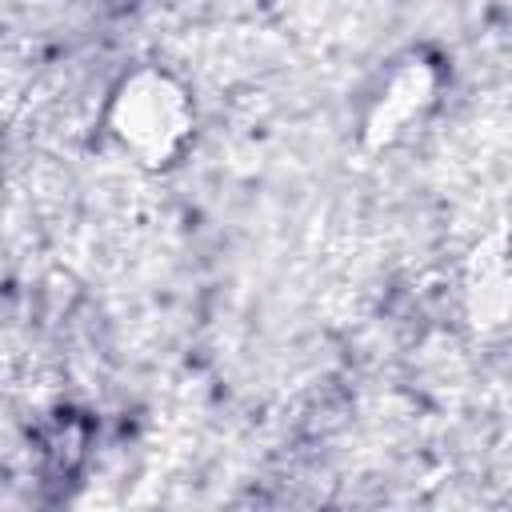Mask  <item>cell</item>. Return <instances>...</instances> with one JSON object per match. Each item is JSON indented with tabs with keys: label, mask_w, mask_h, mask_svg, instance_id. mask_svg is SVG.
I'll return each mask as SVG.
<instances>
[{
	"label": "cell",
	"mask_w": 512,
	"mask_h": 512,
	"mask_svg": "<svg viewBox=\"0 0 512 512\" xmlns=\"http://www.w3.org/2000/svg\"><path fill=\"white\" fill-rule=\"evenodd\" d=\"M100 132L116 156L140 172L176 168L200 132L192 84L168 64L144 60L124 68L100 104Z\"/></svg>",
	"instance_id": "obj_1"
},
{
	"label": "cell",
	"mask_w": 512,
	"mask_h": 512,
	"mask_svg": "<svg viewBox=\"0 0 512 512\" xmlns=\"http://www.w3.org/2000/svg\"><path fill=\"white\" fill-rule=\"evenodd\" d=\"M440 88H444V68L424 52H408L392 60V68L380 76V84L364 104V120H360L364 144L388 148L400 136H408L436 108Z\"/></svg>",
	"instance_id": "obj_2"
},
{
	"label": "cell",
	"mask_w": 512,
	"mask_h": 512,
	"mask_svg": "<svg viewBox=\"0 0 512 512\" xmlns=\"http://www.w3.org/2000/svg\"><path fill=\"white\" fill-rule=\"evenodd\" d=\"M464 304L472 324L496 328L512 320V228L476 244L464 272Z\"/></svg>",
	"instance_id": "obj_3"
},
{
	"label": "cell",
	"mask_w": 512,
	"mask_h": 512,
	"mask_svg": "<svg viewBox=\"0 0 512 512\" xmlns=\"http://www.w3.org/2000/svg\"><path fill=\"white\" fill-rule=\"evenodd\" d=\"M92 444V424L84 412L72 408H56L48 412V420L36 428V456L52 468V472H72Z\"/></svg>",
	"instance_id": "obj_4"
}]
</instances>
